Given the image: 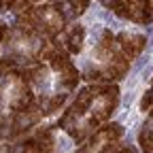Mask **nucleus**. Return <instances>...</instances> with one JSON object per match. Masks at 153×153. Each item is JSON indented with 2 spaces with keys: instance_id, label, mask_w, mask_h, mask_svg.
Returning a JSON list of instances; mask_svg holds the SVG:
<instances>
[{
  "instance_id": "6",
  "label": "nucleus",
  "mask_w": 153,
  "mask_h": 153,
  "mask_svg": "<svg viewBox=\"0 0 153 153\" xmlns=\"http://www.w3.org/2000/svg\"><path fill=\"white\" fill-rule=\"evenodd\" d=\"M94 98H96V87H83L79 94H76V100H74L72 111H74L76 115H83V113L89 108V104L94 102Z\"/></svg>"
},
{
  "instance_id": "4",
  "label": "nucleus",
  "mask_w": 153,
  "mask_h": 153,
  "mask_svg": "<svg viewBox=\"0 0 153 153\" xmlns=\"http://www.w3.org/2000/svg\"><path fill=\"white\" fill-rule=\"evenodd\" d=\"M87 7H89V0H66L64 4H57V9H60V13L66 22L72 17H79L81 13H85Z\"/></svg>"
},
{
  "instance_id": "13",
  "label": "nucleus",
  "mask_w": 153,
  "mask_h": 153,
  "mask_svg": "<svg viewBox=\"0 0 153 153\" xmlns=\"http://www.w3.org/2000/svg\"><path fill=\"white\" fill-rule=\"evenodd\" d=\"M119 153H134V151H132V149H130V147H128V149H121V151H119Z\"/></svg>"
},
{
  "instance_id": "16",
  "label": "nucleus",
  "mask_w": 153,
  "mask_h": 153,
  "mask_svg": "<svg viewBox=\"0 0 153 153\" xmlns=\"http://www.w3.org/2000/svg\"><path fill=\"white\" fill-rule=\"evenodd\" d=\"M151 85H153V81H151Z\"/></svg>"
},
{
  "instance_id": "14",
  "label": "nucleus",
  "mask_w": 153,
  "mask_h": 153,
  "mask_svg": "<svg viewBox=\"0 0 153 153\" xmlns=\"http://www.w3.org/2000/svg\"><path fill=\"white\" fill-rule=\"evenodd\" d=\"M26 2H38V0H26Z\"/></svg>"
},
{
  "instance_id": "12",
  "label": "nucleus",
  "mask_w": 153,
  "mask_h": 153,
  "mask_svg": "<svg viewBox=\"0 0 153 153\" xmlns=\"http://www.w3.org/2000/svg\"><path fill=\"white\" fill-rule=\"evenodd\" d=\"M151 106H153V87H151L149 91H145L143 100H140V108H143V111H147V108H151Z\"/></svg>"
},
{
  "instance_id": "15",
  "label": "nucleus",
  "mask_w": 153,
  "mask_h": 153,
  "mask_svg": "<svg viewBox=\"0 0 153 153\" xmlns=\"http://www.w3.org/2000/svg\"><path fill=\"white\" fill-rule=\"evenodd\" d=\"M49 2H57V0H49Z\"/></svg>"
},
{
  "instance_id": "11",
  "label": "nucleus",
  "mask_w": 153,
  "mask_h": 153,
  "mask_svg": "<svg viewBox=\"0 0 153 153\" xmlns=\"http://www.w3.org/2000/svg\"><path fill=\"white\" fill-rule=\"evenodd\" d=\"M132 2H134V0H102V4H104V7L113 9L115 13H117V15H119L123 9H128Z\"/></svg>"
},
{
  "instance_id": "8",
  "label": "nucleus",
  "mask_w": 153,
  "mask_h": 153,
  "mask_svg": "<svg viewBox=\"0 0 153 153\" xmlns=\"http://www.w3.org/2000/svg\"><path fill=\"white\" fill-rule=\"evenodd\" d=\"M76 83H79V70L74 68V64H70L66 70H62L60 72V85L64 87V89H74L76 87Z\"/></svg>"
},
{
  "instance_id": "1",
  "label": "nucleus",
  "mask_w": 153,
  "mask_h": 153,
  "mask_svg": "<svg viewBox=\"0 0 153 153\" xmlns=\"http://www.w3.org/2000/svg\"><path fill=\"white\" fill-rule=\"evenodd\" d=\"M123 19H132L136 24H149L153 22V0H134V2L119 13Z\"/></svg>"
},
{
  "instance_id": "2",
  "label": "nucleus",
  "mask_w": 153,
  "mask_h": 153,
  "mask_svg": "<svg viewBox=\"0 0 153 153\" xmlns=\"http://www.w3.org/2000/svg\"><path fill=\"white\" fill-rule=\"evenodd\" d=\"M117 43L121 47V53L128 57V60H132V57L140 55V51L145 49V43L147 38L143 34H134V32H123L117 36Z\"/></svg>"
},
{
  "instance_id": "10",
  "label": "nucleus",
  "mask_w": 153,
  "mask_h": 153,
  "mask_svg": "<svg viewBox=\"0 0 153 153\" xmlns=\"http://www.w3.org/2000/svg\"><path fill=\"white\" fill-rule=\"evenodd\" d=\"M64 100H66L64 94H62V96L57 94V96H51V98H45V100H43V102H45V108H43V111H45V113H53V111H57V108L64 104Z\"/></svg>"
},
{
  "instance_id": "7",
  "label": "nucleus",
  "mask_w": 153,
  "mask_h": 153,
  "mask_svg": "<svg viewBox=\"0 0 153 153\" xmlns=\"http://www.w3.org/2000/svg\"><path fill=\"white\" fill-rule=\"evenodd\" d=\"M113 45H115V36L111 30H102V36H100V43L96 47V55L102 57V60H111L115 55L113 53Z\"/></svg>"
},
{
  "instance_id": "9",
  "label": "nucleus",
  "mask_w": 153,
  "mask_h": 153,
  "mask_svg": "<svg viewBox=\"0 0 153 153\" xmlns=\"http://www.w3.org/2000/svg\"><path fill=\"white\" fill-rule=\"evenodd\" d=\"M138 143H140V149L145 153H153V130L151 128H145L138 136Z\"/></svg>"
},
{
  "instance_id": "5",
  "label": "nucleus",
  "mask_w": 153,
  "mask_h": 153,
  "mask_svg": "<svg viewBox=\"0 0 153 153\" xmlns=\"http://www.w3.org/2000/svg\"><path fill=\"white\" fill-rule=\"evenodd\" d=\"M83 41H85V30L83 26H72L66 34V49L70 53H79L83 49Z\"/></svg>"
},
{
  "instance_id": "3",
  "label": "nucleus",
  "mask_w": 153,
  "mask_h": 153,
  "mask_svg": "<svg viewBox=\"0 0 153 153\" xmlns=\"http://www.w3.org/2000/svg\"><path fill=\"white\" fill-rule=\"evenodd\" d=\"M128 68H130V60L123 53H117V55H113L108 60V64L104 68H100L102 70V79H123Z\"/></svg>"
}]
</instances>
